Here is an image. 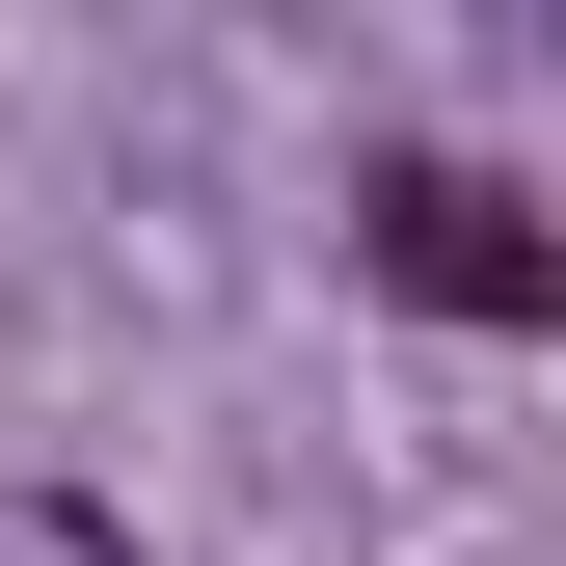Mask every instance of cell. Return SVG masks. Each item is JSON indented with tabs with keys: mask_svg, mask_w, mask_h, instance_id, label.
I'll use <instances>...</instances> for the list:
<instances>
[{
	"mask_svg": "<svg viewBox=\"0 0 566 566\" xmlns=\"http://www.w3.org/2000/svg\"><path fill=\"white\" fill-rule=\"evenodd\" d=\"M350 270L432 297V324H566V217L485 163V135H378V163H350Z\"/></svg>",
	"mask_w": 566,
	"mask_h": 566,
	"instance_id": "obj_1",
	"label": "cell"
},
{
	"mask_svg": "<svg viewBox=\"0 0 566 566\" xmlns=\"http://www.w3.org/2000/svg\"><path fill=\"white\" fill-rule=\"evenodd\" d=\"M0 566H135V513L108 485H0Z\"/></svg>",
	"mask_w": 566,
	"mask_h": 566,
	"instance_id": "obj_2",
	"label": "cell"
}]
</instances>
